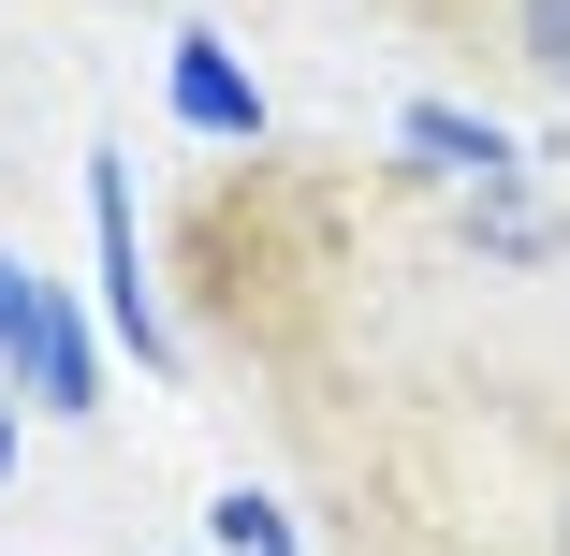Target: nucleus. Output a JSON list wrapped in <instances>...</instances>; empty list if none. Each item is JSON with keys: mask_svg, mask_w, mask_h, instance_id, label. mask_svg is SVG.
I'll list each match as a JSON object with an SVG mask.
<instances>
[{"mask_svg": "<svg viewBox=\"0 0 570 556\" xmlns=\"http://www.w3.org/2000/svg\"><path fill=\"white\" fill-rule=\"evenodd\" d=\"M88 235H102V322L132 338V367H176V338H161V293H147V250H132V176H118V147L88 162Z\"/></svg>", "mask_w": 570, "mask_h": 556, "instance_id": "f257e3e1", "label": "nucleus"}, {"mask_svg": "<svg viewBox=\"0 0 570 556\" xmlns=\"http://www.w3.org/2000/svg\"><path fill=\"white\" fill-rule=\"evenodd\" d=\"M512 45H527V74L570 103V0H512Z\"/></svg>", "mask_w": 570, "mask_h": 556, "instance_id": "39448f33", "label": "nucleus"}, {"mask_svg": "<svg viewBox=\"0 0 570 556\" xmlns=\"http://www.w3.org/2000/svg\"><path fill=\"white\" fill-rule=\"evenodd\" d=\"M395 133H410V147H424L453 191H498V176H527V162H512V133H498V118H453V103H410Z\"/></svg>", "mask_w": 570, "mask_h": 556, "instance_id": "7ed1b4c3", "label": "nucleus"}, {"mask_svg": "<svg viewBox=\"0 0 570 556\" xmlns=\"http://www.w3.org/2000/svg\"><path fill=\"white\" fill-rule=\"evenodd\" d=\"M0 484H16V396H0Z\"/></svg>", "mask_w": 570, "mask_h": 556, "instance_id": "0eeeda50", "label": "nucleus"}, {"mask_svg": "<svg viewBox=\"0 0 570 556\" xmlns=\"http://www.w3.org/2000/svg\"><path fill=\"white\" fill-rule=\"evenodd\" d=\"M176 118H190V133H264V103H249V74L219 59L205 30H176Z\"/></svg>", "mask_w": 570, "mask_h": 556, "instance_id": "20e7f679", "label": "nucleus"}, {"mask_svg": "<svg viewBox=\"0 0 570 556\" xmlns=\"http://www.w3.org/2000/svg\"><path fill=\"white\" fill-rule=\"evenodd\" d=\"M219 556H293V527H278V498H249V484L219 498Z\"/></svg>", "mask_w": 570, "mask_h": 556, "instance_id": "423d86ee", "label": "nucleus"}, {"mask_svg": "<svg viewBox=\"0 0 570 556\" xmlns=\"http://www.w3.org/2000/svg\"><path fill=\"white\" fill-rule=\"evenodd\" d=\"M0 352L30 367V396H45V410H102V396H88V338H73V308H59L16 250H0Z\"/></svg>", "mask_w": 570, "mask_h": 556, "instance_id": "f03ea898", "label": "nucleus"}]
</instances>
